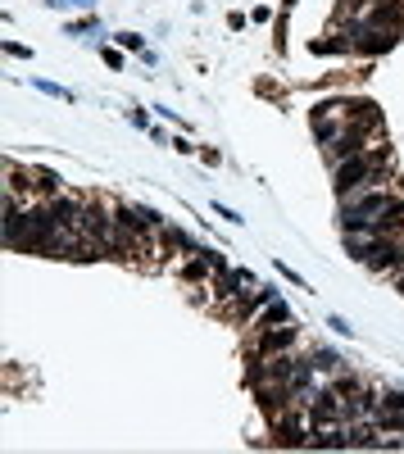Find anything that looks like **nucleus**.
I'll list each match as a JSON object with an SVG mask.
<instances>
[{
  "instance_id": "4468645a",
  "label": "nucleus",
  "mask_w": 404,
  "mask_h": 454,
  "mask_svg": "<svg viewBox=\"0 0 404 454\" xmlns=\"http://www.w3.org/2000/svg\"><path fill=\"white\" fill-rule=\"evenodd\" d=\"M32 87H37V91H46V96H59V100H73V96H68V91H64V87H59V82H46V77H37Z\"/></svg>"
},
{
  "instance_id": "f257e3e1",
  "label": "nucleus",
  "mask_w": 404,
  "mask_h": 454,
  "mask_svg": "<svg viewBox=\"0 0 404 454\" xmlns=\"http://www.w3.org/2000/svg\"><path fill=\"white\" fill-rule=\"evenodd\" d=\"M382 164H386V150H377V155H350V159L336 168V191H341V195L359 191V186L368 182L377 168H382Z\"/></svg>"
},
{
  "instance_id": "423d86ee",
  "label": "nucleus",
  "mask_w": 404,
  "mask_h": 454,
  "mask_svg": "<svg viewBox=\"0 0 404 454\" xmlns=\"http://www.w3.org/2000/svg\"><path fill=\"white\" fill-rule=\"evenodd\" d=\"M354 46H359L363 55H382V50H391V46H395V32H391V28H363Z\"/></svg>"
},
{
  "instance_id": "39448f33",
  "label": "nucleus",
  "mask_w": 404,
  "mask_h": 454,
  "mask_svg": "<svg viewBox=\"0 0 404 454\" xmlns=\"http://www.w3.org/2000/svg\"><path fill=\"white\" fill-rule=\"evenodd\" d=\"M336 418H341V395H336V391L314 395V427H332Z\"/></svg>"
},
{
  "instance_id": "6ab92c4d",
  "label": "nucleus",
  "mask_w": 404,
  "mask_h": 454,
  "mask_svg": "<svg viewBox=\"0 0 404 454\" xmlns=\"http://www.w3.org/2000/svg\"><path fill=\"white\" fill-rule=\"evenodd\" d=\"M5 50H10V55H23V59H32V50H28V46H19V41H5Z\"/></svg>"
},
{
  "instance_id": "a211bd4d",
  "label": "nucleus",
  "mask_w": 404,
  "mask_h": 454,
  "mask_svg": "<svg viewBox=\"0 0 404 454\" xmlns=\"http://www.w3.org/2000/svg\"><path fill=\"white\" fill-rule=\"evenodd\" d=\"M46 5H77V10H91L96 0H46Z\"/></svg>"
},
{
  "instance_id": "9b49d317",
  "label": "nucleus",
  "mask_w": 404,
  "mask_h": 454,
  "mask_svg": "<svg viewBox=\"0 0 404 454\" xmlns=\"http://www.w3.org/2000/svg\"><path fill=\"white\" fill-rule=\"evenodd\" d=\"M263 323H291V309H286V300L277 295V300H268V309H263Z\"/></svg>"
},
{
  "instance_id": "ddd939ff",
  "label": "nucleus",
  "mask_w": 404,
  "mask_h": 454,
  "mask_svg": "<svg viewBox=\"0 0 404 454\" xmlns=\"http://www.w3.org/2000/svg\"><path fill=\"white\" fill-rule=\"evenodd\" d=\"M382 432H404V409H382Z\"/></svg>"
},
{
  "instance_id": "f03ea898",
  "label": "nucleus",
  "mask_w": 404,
  "mask_h": 454,
  "mask_svg": "<svg viewBox=\"0 0 404 454\" xmlns=\"http://www.w3.org/2000/svg\"><path fill=\"white\" fill-rule=\"evenodd\" d=\"M386 200L382 191H372V195H359L354 205H345V214H341V223H345V232H363V227H372V218L386 214Z\"/></svg>"
},
{
  "instance_id": "0eeeda50",
  "label": "nucleus",
  "mask_w": 404,
  "mask_h": 454,
  "mask_svg": "<svg viewBox=\"0 0 404 454\" xmlns=\"http://www.w3.org/2000/svg\"><path fill=\"white\" fill-rule=\"evenodd\" d=\"M50 214H55L59 232H68V227H77V218H82V205L68 200V195H55V200H50Z\"/></svg>"
},
{
  "instance_id": "aec40b11",
  "label": "nucleus",
  "mask_w": 404,
  "mask_h": 454,
  "mask_svg": "<svg viewBox=\"0 0 404 454\" xmlns=\"http://www.w3.org/2000/svg\"><path fill=\"white\" fill-rule=\"evenodd\" d=\"M277 273H282L286 282H300V286H305V277H300V273H295V268H286V264H277Z\"/></svg>"
},
{
  "instance_id": "412c9836",
  "label": "nucleus",
  "mask_w": 404,
  "mask_h": 454,
  "mask_svg": "<svg viewBox=\"0 0 404 454\" xmlns=\"http://www.w3.org/2000/svg\"><path fill=\"white\" fill-rule=\"evenodd\" d=\"M214 209H219V218H228V223H241V214H236V209H228V205H214Z\"/></svg>"
},
{
  "instance_id": "2eb2a0df",
  "label": "nucleus",
  "mask_w": 404,
  "mask_h": 454,
  "mask_svg": "<svg viewBox=\"0 0 404 454\" xmlns=\"http://www.w3.org/2000/svg\"><path fill=\"white\" fill-rule=\"evenodd\" d=\"M114 41H119L123 50H137V55H145V41H141V37H132V32H119Z\"/></svg>"
},
{
  "instance_id": "f8f14e48",
  "label": "nucleus",
  "mask_w": 404,
  "mask_h": 454,
  "mask_svg": "<svg viewBox=\"0 0 404 454\" xmlns=\"http://www.w3.org/2000/svg\"><path fill=\"white\" fill-rule=\"evenodd\" d=\"M314 368H323V373H332V368H341V359H336V350H327V346H318L314 350V359H309Z\"/></svg>"
},
{
  "instance_id": "1a4fd4ad",
  "label": "nucleus",
  "mask_w": 404,
  "mask_h": 454,
  "mask_svg": "<svg viewBox=\"0 0 404 454\" xmlns=\"http://www.w3.org/2000/svg\"><path fill=\"white\" fill-rule=\"evenodd\" d=\"M295 341V327H273V332H263V355H277Z\"/></svg>"
},
{
  "instance_id": "dca6fc26",
  "label": "nucleus",
  "mask_w": 404,
  "mask_h": 454,
  "mask_svg": "<svg viewBox=\"0 0 404 454\" xmlns=\"http://www.w3.org/2000/svg\"><path fill=\"white\" fill-rule=\"evenodd\" d=\"M382 409H404V391H386V395H382Z\"/></svg>"
},
{
  "instance_id": "20e7f679",
  "label": "nucleus",
  "mask_w": 404,
  "mask_h": 454,
  "mask_svg": "<svg viewBox=\"0 0 404 454\" xmlns=\"http://www.w3.org/2000/svg\"><path fill=\"white\" fill-rule=\"evenodd\" d=\"M77 227H82L87 237H96V246H110V218H105V209H100V205H82Z\"/></svg>"
},
{
  "instance_id": "9d476101",
  "label": "nucleus",
  "mask_w": 404,
  "mask_h": 454,
  "mask_svg": "<svg viewBox=\"0 0 404 454\" xmlns=\"http://www.w3.org/2000/svg\"><path fill=\"white\" fill-rule=\"evenodd\" d=\"M250 268H236V273H223V277H219V295H236L241 291V286H250Z\"/></svg>"
},
{
  "instance_id": "7ed1b4c3",
  "label": "nucleus",
  "mask_w": 404,
  "mask_h": 454,
  "mask_svg": "<svg viewBox=\"0 0 404 454\" xmlns=\"http://www.w3.org/2000/svg\"><path fill=\"white\" fill-rule=\"evenodd\" d=\"M400 255H404V250L395 246V241L372 237V246H368V259H363V264H368V268H377V273H386V268H395V264H404Z\"/></svg>"
},
{
  "instance_id": "f3484780",
  "label": "nucleus",
  "mask_w": 404,
  "mask_h": 454,
  "mask_svg": "<svg viewBox=\"0 0 404 454\" xmlns=\"http://www.w3.org/2000/svg\"><path fill=\"white\" fill-rule=\"evenodd\" d=\"M327 327H332V332H336V336H350V332H354V327H350V323H345V318H341V314H332V318H327Z\"/></svg>"
},
{
  "instance_id": "6e6552de",
  "label": "nucleus",
  "mask_w": 404,
  "mask_h": 454,
  "mask_svg": "<svg viewBox=\"0 0 404 454\" xmlns=\"http://www.w3.org/2000/svg\"><path fill=\"white\" fill-rule=\"evenodd\" d=\"M309 445H314V450H350V436L336 432V427H327V432H314V436H309Z\"/></svg>"
}]
</instances>
